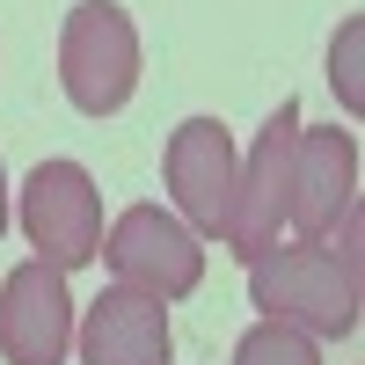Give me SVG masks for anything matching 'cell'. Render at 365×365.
Instances as JSON below:
<instances>
[{"mask_svg": "<svg viewBox=\"0 0 365 365\" xmlns=\"http://www.w3.org/2000/svg\"><path fill=\"white\" fill-rule=\"evenodd\" d=\"M249 299L263 322H292L307 336H358V263L329 256L322 241H292V249H263L249 263Z\"/></svg>", "mask_w": 365, "mask_h": 365, "instance_id": "cell-1", "label": "cell"}, {"mask_svg": "<svg viewBox=\"0 0 365 365\" xmlns=\"http://www.w3.org/2000/svg\"><path fill=\"white\" fill-rule=\"evenodd\" d=\"M58 88L81 117H117L139 96V29L117 0H81L58 29Z\"/></svg>", "mask_w": 365, "mask_h": 365, "instance_id": "cell-2", "label": "cell"}, {"mask_svg": "<svg viewBox=\"0 0 365 365\" xmlns=\"http://www.w3.org/2000/svg\"><path fill=\"white\" fill-rule=\"evenodd\" d=\"M110 263V278L125 285V292H146V299H190L197 278H205V241L175 220V212L161 205H132V212H117L110 234H103V249Z\"/></svg>", "mask_w": 365, "mask_h": 365, "instance_id": "cell-3", "label": "cell"}, {"mask_svg": "<svg viewBox=\"0 0 365 365\" xmlns=\"http://www.w3.org/2000/svg\"><path fill=\"white\" fill-rule=\"evenodd\" d=\"M22 234L37 263L81 270L103 249V190L81 161H37V175L22 182Z\"/></svg>", "mask_w": 365, "mask_h": 365, "instance_id": "cell-4", "label": "cell"}, {"mask_svg": "<svg viewBox=\"0 0 365 365\" xmlns=\"http://www.w3.org/2000/svg\"><path fill=\"white\" fill-rule=\"evenodd\" d=\"M292 139H299V103H278L270 125L256 132L249 161L234 168V205H227V249L241 263H256L263 249H278L285 227V182H292Z\"/></svg>", "mask_w": 365, "mask_h": 365, "instance_id": "cell-5", "label": "cell"}, {"mask_svg": "<svg viewBox=\"0 0 365 365\" xmlns=\"http://www.w3.org/2000/svg\"><path fill=\"white\" fill-rule=\"evenodd\" d=\"M234 139L220 117H182V125L168 132L161 146V182H168V205H175V220L190 227L197 241L205 234H227V205H234Z\"/></svg>", "mask_w": 365, "mask_h": 365, "instance_id": "cell-6", "label": "cell"}, {"mask_svg": "<svg viewBox=\"0 0 365 365\" xmlns=\"http://www.w3.org/2000/svg\"><path fill=\"white\" fill-rule=\"evenodd\" d=\"M351 212H358V139L336 132V125H322V132L299 125L292 182H285V227L299 241H322V234H336Z\"/></svg>", "mask_w": 365, "mask_h": 365, "instance_id": "cell-7", "label": "cell"}, {"mask_svg": "<svg viewBox=\"0 0 365 365\" xmlns=\"http://www.w3.org/2000/svg\"><path fill=\"white\" fill-rule=\"evenodd\" d=\"M0 351H8V365H66V351H73L66 270H51L37 256L8 270V285H0Z\"/></svg>", "mask_w": 365, "mask_h": 365, "instance_id": "cell-8", "label": "cell"}, {"mask_svg": "<svg viewBox=\"0 0 365 365\" xmlns=\"http://www.w3.org/2000/svg\"><path fill=\"white\" fill-rule=\"evenodd\" d=\"M73 351L81 365H168L175 336H168V307L146 292L110 285L88 299V314L73 322Z\"/></svg>", "mask_w": 365, "mask_h": 365, "instance_id": "cell-9", "label": "cell"}, {"mask_svg": "<svg viewBox=\"0 0 365 365\" xmlns=\"http://www.w3.org/2000/svg\"><path fill=\"white\" fill-rule=\"evenodd\" d=\"M234 365H322V351H314L307 329H292V322H256L249 336L234 344Z\"/></svg>", "mask_w": 365, "mask_h": 365, "instance_id": "cell-10", "label": "cell"}, {"mask_svg": "<svg viewBox=\"0 0 365 365\" xmlns=\"http://www.w3.org/2000/svg\"><path fill=\"white\" fill-rule=\"evenodd\" d=\"M329 81H336V88H344V103L358 110V22L344 29V44L329 51Z\"/></svg>", "mask_w": 365, "mask_h": 365, "instance_id": "cell-11", "label": "cell"}, {"mask_svg": "<svg viewBox=\"0 0 365 365\" xmlns=\"http://www.w3.org/2000/svg\"><path fill=\"white\" fill-rule=\"evenodd\" d=\"M0 234H8V168H0Z\"/></svg>", "mask_w": 365, "mask_h": 365, "instance_id": "cell-12", "label": "cell"}]
</instances>
